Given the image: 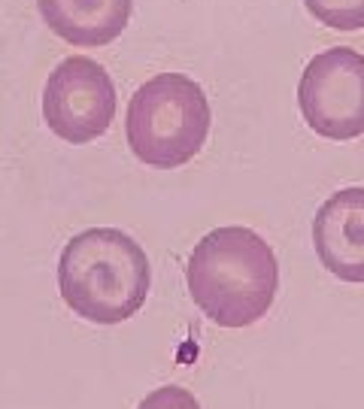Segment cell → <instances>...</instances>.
<instances>
[{
	"label": "cell",
	"mask_w": 364,
	"mask_h": 409,
	"mask_svg": "<svg viewBox=\"0 0 364 409\" xmlns=\"http://www.w3.org/2000/svg\"><path fill=\"white\" fill-rule=\"evenodd\" d=\"M186 285L212 324L249 327L265 319L277 300V252L252 228L225 224L195 243L186 264Z\"/></svg>",
	"instance_id": "cell-1"
},
{
	"label": "cell",
	"mask_w": 364,
	"mask_h": 409,
	"mask_svg": "<svg viewBox=\"0 0 364 409\" xmlns=\"http://www.w3.org/2000/svg\"><path fill=\"white\" fill-rule=\"evenodd\" d=\"M152 288L149 258L131 233L88 228L73 233L58 258V291L73 315L91 324H121L143 310Z\"/></svg>",
	"instance_id": "cell-2"
},
{
	"label": "cell",
	"mask_w": 364,
	"mask_h": 409,
	"mask_svg": "<svg viewBox=\"0 0 364 409\" xmlns=\"http://www.w3.org/2000/svg\"><path fill=\"white\" fill-rule=\"evenodd\" d=\"M210 128V97L186 73H155L128 100V149L149 167L176 170L195 161L207 146Z\"/></svg>",
	"instance_id": "cell-3"
},
{
	"label": "cell",
	"mask_w": 364,
	"mask_h": 409,
	"mask_svg": "<svg viewBox=\"0 0 364 409\" xmlns=\"http://www.w3.org/2000/svg\"><path fill=\"white\" fill-rule=\"evenodd\" d=\"M298 109L313 134L346 142L364 134V52L328 46L316 52L298 82Z\"/></svg>",
	"instance_id": "cell-4"
},
{
	"label": "cell",
	"mask_w": 364,
	"mask_h": 409,
	"mask_svg": "<svg viewBox=\"0 0 364 409\" xmlns=\"http://www.w3.org/2000/svg\"><path fill=\"white\" fill-rule=\"evenodd\" d=\"M116 109V82L91 55H67L58 61L43 85V121L70 146H85L104 137Z\"/></svg>",
	"instance_id": "cell-5"
},
{
	"label": "cell",
	"mask_w": 364,
	"mask_h": 409,
	"mask_svg": "<svg viewBox=\"0 0 364 409\" xmlns=\"http://www.w3.org/2000/svg\"><path fill=\"white\" fill-rule=\"evenodd\" d=\"M313 249L331 276L364 285V185L334 191L316 209Z\"/></svg>",
	"instance_id": "cell-6"
},
{
	"label": "cell",
	"mask_w": 364,
	"mask_h": 409,
	"mask_svg": "<svg viewBox=\"0 0 364 409\" xmlns=\"http://www.w3.org/2000/svg\"><path fill=\"white\" fill-rule=\"evenodd\" d=\"M40 18L55 37L79 49H97L125 34L134 0H37Z\"/></svg>",
	"instance_id": "cell-7"
},
{
	"label": "cell",
	"mask_w": 364,
	"mask_h": 409,
	"mask_svg": "<svg viewBox=\"0 0 364 409\" xmlns=\"http://www.w3.org/2000/svg\"><path fill=\"white\" fill-rule=\"evenodd\" d=\"M303 6L331 30H364V0H303Z\"/></svg>",
	"instance_id": "cell-8"
},
{
	"label": "cell",
	"mask_w": 364,
	"mask_h": 409,
	"mask_svg": "<svg viewBox=\"0 0 364 409\" xmlns=\"http://www.w3.org/2000/svg\"><path fill=\"white\" fill-rule=\"evenodd\" d=\"M137 409H200V403L188 388L164 385V388H155L152 394H146L137 403Z\"/></svg>",
	"instance_id": "cell-9"
}]
</instances>
